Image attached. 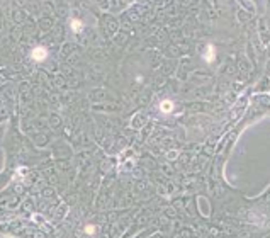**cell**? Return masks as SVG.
Here are the masks:
<instances>
[{
  "label": "cell",
  "instance_id": "obj_5",
  "mask_svg": "<svg viewBox=\"0 0 270 238\" xmlns=\"http://www.w3.org/2000/svg\"><path fill=\"white\" fill-rule=\"evenodd\" d=\"M85 231H87L89 235H92V233L95 231V228H93V226H87V228H85Z\"/></svg>",
  "mask_w": 270,
  "mask_h": 238
},
{
  "label": "cell",
  "instance_id": "obj_1",
  "mask_svg": "<svg viewBox=\"0 0 270 238\" xmlns=\"http://www.w3.org/2000/svg\"><path fill=\"white\" fill-rule=\"evenodd\" d=\"M46 56H48V49L43 48V46H37V48L32 49V58H34L36 61H44Z\"/></svg>",
  "mask_w": 270,
  "mask_h": 238
},
{
  "label": "cell",
  "instance_id": "obj_3",
  "mask_svg": "<svg viewBox=\"0 0 270 238\" xmlns=\"http://www.w3.org/2000/svg\"><path fill=\"white\" fill-rule=\"evenodd\" d=\"M172 107H173V104L170 102V100H165L162 104V111L163 112H168V111H172Z\"/></svg>",
  "mask_w": 270,
  "mask_h": 238
},
{
  "label": "cell",
  "instance_id": "obj_2",
  "mask_svg": "<svg viewBox=\"0 0 270 238\" xmlns=\"http://www.w3.org/2000/svg\"><path fill=\"white\" fill-rule=\"evenodd\" d=\"M204 58H206V61H212V60H214V46H212V44L207 46V53H206Z\"/></svg>",
  "mask_w": 270,
  "mask_h": 238
},
{
  "label": "cell",
  "instance_id": "obj_4",
  "mask_svg": "<svg viewBox=\"0 0 270 238\" xmlns=\"http://www.w3.org/2000/svg\"><path fill=\"white\" fill-rule=\"evenodd\" d=\"M72 29L73 31H80V29H82V22L76 20V19H73L72 20Z\"/></svg>",
  "mask_w": 270,
  "mask_h": 238
}]
</instances>
